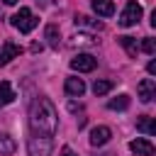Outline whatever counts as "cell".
<instances>
[{
    "mask_svg": "<svg viewBox=\"0 0 156 156\" xmlns=\"http://www.w3.org/2000/svg\"><path fill=\"white\" fill-rule=\"evenodd\" d=\"M58 127V112L54 102L44 95H37L29 105V129L39 136H54Z\"/></svg>",
    "mask_w": 156,
    "mask_h": 156,
    "instance_id": "cell-1",
    "label": "cell"
},
{
    "mask_svg": "<svg viewBox=\"0 0 156 156\" xmlns=\"http://www.w3.org/2000/svg\"><path fill=\"white\" fill-rule=\"evenodd\" d=\"M37 22H39V20L34 17V12H32L29 7H20V10L10 17V24H12L15 29H20L22 34H29V32L37 27Z\"/></svg>",
    "mask_w": 156,
    "mask_h": 156,
    "instance_id": "cell-2",
    "label": "cell"
},
{
    "mask_svg": "<svg viewBox=\"0 0 156 156\" xmlns=\"http://www.w3.org/2000/svg\"><path fill=\"white\" fill-rule=\"evenodd\" d=\"M141 15H144L141 5H139L136 0H129V2L124 5L122 15H119V24H122V27H134V24H139Z\"/></svg>",
    "mask_w": 156,
    "mask_h": 156,
    "instance_id": "cell-4",
    "label": "cell"
},
{
    "mask_svg": "<svg viewBox=\"0 0 156 156\" xmlns=\"http://www.w3.org/2000/svg\"><path fill=\"white\" fill-rule=\"evenodd\" d=\"M51 151H54V139L51 136L32 134L27 139V154L29 156H51Z\"/></svg>",
    "mask_w": 156,
    "mask_h": 156,
    "instance_id": "cell-3",
    "label": "cell"
},
{
    "mask_svg": "<svg viewBox=\"0 0 156 156\" xmlns=\"http://www.w3.org/2000/svg\"><path fill=\"white\" fill-rule=\"evenodd\" d=\"M93 5V12L98 17H112L115 15V2L112 0H90Z\"/></svg>",
    "mask_w": 156,
    "mask_h": 156,
    "instance_id": "cell-10",
    "label": "cell"
},
{
    "mask_svg": "<svg viewBox=\"0 0 156 156\" xmlns=\"http://www.w3.org/2000/svg\"><path fill=\"white\" fill-rule=\"evenodd\" d=\"M44 39H46V44L51 46V49H58L61 46V29H58V24H46V29H44Z\"/></svg>",
    "mask_w": 156,
    "mask_h": 156,
    "instance_id": "cell-11",
    "label": "cell"
},
{
    "mask_svg": "<svg viewBox=\"0 0 156 156\" xmlns=\"http://www.w3.org/2000/svg\"><path fill=\"white\" fill-rule=\"evenodd\" d=\"M139 49H141V51H146V54H151V56H154V54H156V39H151V37H146V39H144V41H141V46H139Z\"/></svg>",
    "mask_w": 156,
    "mask_h": 156,
    "instance_id": "cell-20",
    "label": "cell"
},
{
    "mask_svg": "<svg viewBox=\"0 0 156 156\" xmlns=\"http://www.w3.org/2000/svg\"><path fill=\"white\" fill-rule=\"evenodd\" d=\"M2 2H5V5H15L17 0H2Z\"/></svg>",
    "mask_w": 156,
    "mask_h": 156,
    "instance_id": "cell-24",
    "label": "cell"
},
{
    "mask_svg": "<svg viewBox=\"0 0 156 156\" xmlns=\"http://www.w3.org/2000/svg\"><path fill=\"white\" fill-rule=\"evenodd\" d=\"M107 107H110V110H127V107H129V95H117V98H112V100L107 102Z\"/></svg>",
    "mask_w": 156,
    "mask_h": 156,
    "instance_id": "cell-19",
    "label": "cell"
},
{
    "mask_svg": "<svg viewBox=\"0 0 156 156\" xmlns=\"http://www.w3.org/2000/svg\"><path fill=\"white\" fill-rule=\"evenodd\" d=\"M117 41L124 46V51H127L132 58H136V54H139V44H136L134 37H127V34H124V37H117Z\"/></svg>",
    "mask_w": 156,
    "mask_h": 156,
    "instance_id": "cell-15",
    "label": "cell"
},
{
    "mask_svg": "<svg viewBox=\"0 0 156 156\" xmlns=\"http://www.w3.org/2000/svg\"><path fill=\"white\" fill-rule=\"evenodd\" d=\"M146 71H149V73H151V76H154V73H156V61H154V58H151V61H149V63H146Z\"/></svg>",
    "mask_w": 156,
    "mask_h": 156,
    "instance_id": "cell-22",
    "label": "cell"
},
{
    "mask_svg": "<svg viewBox=\"0 0 156 156\" xmlns=\"http://www.w3.org/2000/svg\"><path fill=\"white\" fill-rule=\"evenodd\" d=\"M15 151H17L15 139L7 136V134H0V156H10V154H15Z\"/></svg>",
    "mask_w": 156,
    "mask_h": 156,
    "instance_id": "cell-17",
    "label": "cell"
},
{
    "mask_svg": "<svg viewBox=\"0 0 156 156\" xmlns=\"http://www.w3.org/2000/svg\"><path fill=\"white\" fill-rule=\"evenodd\" d=\"M136 129L151 136V134H156V119L154 117H139L136 119Z\"/></svg>",
    "mask_w": 156,
    "mask_h": 156,
    "instance_id": "cell-16",
    "label": "cell"
},
{
    "mask_svg": "<svg viewBox=\"0 0 156 156\" xmlns=\"http://www.w3.org/2000/svg\"><path fill=\"white\" fill-rule=\"evenodd\" d=\"M112 85H115L112 80H95V83H93V93H95L98 98H100V95H107V93L112 90Z\"/></svg>",
    "mask_w": 156,
    "mask_h": 156,
    "instance_id": "cell-18",
    "label": "cell"
},
{
    "mask_svg": "<svg viewBox=\"0 0 156 156\" xmlns=\"http://www.w3.org/2000/svg\"><path fill=\"white\" fill-rule=\"evenodd\" d=\"M29 49L37 54V51H41V44H39V41H32V46H29Z\"/></svg>",
    "mask_w": 156,
    "mask_h": 156,
    "instance_id": "cell-23",
    "label": "cell"
},
{
    "mask_svg": "<svg viewBox=\"0 0 156 156\" xmlns=\"http://www.w3.org/2000/svg\"><path fill=\"white\" fill-rule=\"evenodd\" d=\"M17 95H15V90H12V85L7 83V80H0V107H5V105H10L12 100H15Z\"/></svg>",
    "mask_w": 156,
    "mask_h": 156,
    "instance_id": "cell-14",
    "label": "cell"
},
{
    "mask_svg": "<svg viewBox=\"0 0 156 156\" xmlns=\"http://www.w3.org/2000/svg\"><path fill=\"white\" fill-rule=\"evenodd\" d=\"M110 139H112V129L105 127V124H100L90 132V146H105Z\"/></svg>",
    "mask_w": 156,
    "mask_h": 156,
    "instance_id": "cell-7",
    "label": "cell"
},
{
    "mask_svg": "<svg viewBox=\"0 0 156 156\" xmlns=\"http://www.w3.org/2000/svg\"><path fill=\"white\" fill-rule=\"evenodd\" d=\"M22 54V46H17L15 41H5L2 49H0V66H7L12 58H17Z\"/></svg>",
    "mask_w": 156,
    "mask_h": 156,
    "instance_id": "cell-8",
    "label": "cell"
},
{
    "mask_svg": "<svg viewBox=\"0 0 156 156\" xmlns=\"http://www.w3.org/2000/svg\"><path fill=\"white\" fill-rule=\"evenodd\" d=\"M136 95L141 102H151L156 98V80L154 78H144L139 85H136Z\"/></svg>",
    "mask_w": 156,
    "mask_h": 156,
    "instance_id": "cell-6",
    "label": "cell"
},
{
    "mask_svg": "<svg viewBox=\"0 0 156 156\" xmlns=\"http://www.w3.org/2000/svg\"><path fill=\"white\" fill-rule=\"evenodd\" d=\"M63 90H66V95H73V98H80L83 93H85V83H83V78H66V85H63Z\"/></svg>",
    "mask_w": 156,
    "mask_h": 156,
    "instance_id": "cell-12",
    "label": "cell"
},
{
    "mask_svg": "<svg viewBox=\"0 0 156 156\" xmlns=\"http://www.w3.org/2000/svg\"><path fill=\"white\" fill-rule=\"evenodd\" d=\"M58 156H76V151H73V149H71V146H63V149H61V154H58Z\"/></svg>",
    "mask_w": 156,
    "mask_h": 156,
    "instance_id": "cell-21",
    "label": "cell"
},
{
    "mask_svg": "<svg viewBox=\"0 0 156 156\" xmlns=\"http://www.w3.org/2000/svg\"><path fill=\"white\" fill-rule=\"evenodd\" d=\"M95 66H98V58L90 54H78L71 58V68L78 73H90V71H95Z\"/></svg>",
    "mask_w": 156,
    "mask_h": 156,
    "instance_id": "cell-5",
    "label": "cell"
},
{
    "mask_svg": "<svg viewBox=\"0 0 156 156\" xmlns=\"http://www.w3.org/2000/svg\"><path fill=\"white\" fill-rule=\"evenodd\" d=\"M129 149L136 154V156H154V144L149 141V139H141V136H136L134 141H129Z\"/></svg>",
    "mask_w": 156,
    "mask_h": 156,
    "instance_id": "cell-9",
    "label": "cell"
},
{
    "mask_svg": "<svg viewBox=\"0 0 156 156\" xmlns=\"http://www.w3.org/2000/svg\"><path fill=\"white\" fill-rule=\"evenodd\" d=\"M76 27H83V29H93V32H100L105 24L100 20H93L88 15H76Z\"/></svg>",
    "mask_w": 156,
    "mask_h": 156,
    "instance_id": "cell-13",
    "label": "cell"
}]
</instances>
